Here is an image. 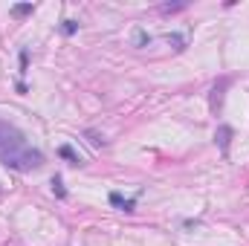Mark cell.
Listing matches in <instances>:
<instances>
[{"label": "cell", "mask_w": 249, "mask_h": 246, "mask_svg": "<svg viewBox=\"0 0 249 246\" xmlns=\"http://www.w3.org/2000/svg\"><path fill=\"white\" fill-rule=\"evenodd\" d=\"M32 9H35L32 3H20V6H15V9H12V15H29Z\"/></svg>", "instance_id": "5b68a950"}, {"label": "cell", "mask_w": 249, "mask_h": 246, "mask_svg": "<svg viewBox=\"0 0 249 246\" xmlns=\"http://www.w3.org/2000/svg\"><path fill=\"white\" fill-rule=\"evenodd\" d=\"M53 191H55L58 197H67V191L61 188V177H53Z\"/></svg>", "instance_id": "8992f818"}, {"label": "cell", "mask_w": 249, "mask_h": 246, "mask_svg": "<svg viewBox=\"0 0 249 246\" xmlns=\"http://www.w3.org/2000/svg\"><path fill=\"white\" fill-rule=\"evenodd\" d=\"M64 32H67V35L75 32V23H72V20H64Z\"/></svg>", "instance_id": "52a82bcc"}, {"label": "cell", "mask_w": 249, "mask_h": 246, "mask_svg": "<svg viewBox=\"0 0 249 246\" xmlns=\"http://www.w3.org/2000/svg\"><path fill=\"white\" fill-rule=\"evenodd\" d=\"M229 136H232L229 127H220V130H217V139H220V148H223V151H226V145H229Z\"/></svg>", "instance_id": "277c9868"}, {"label": "cell", "mask_w": 249, "mask_h": 246, "mask_svg": "<svg viewBox=\"0 0 249 246\" xmlns=\"http://www.w3.org/2000/svg\"><path fill=\"white\" fill-rule=\"evenodd\" d=\"M58 154H61L64 159H70V162H72V165H81V157H78V154H75V151H72V148H70V145H64L61 151H58Z\"/></svg>", "instance_id": "3957f363"}, {"label": "cell", "mask_w": 249, "mask_h": 246, "mask_svg": "<svg viewBox=\"0 0 249 246\" xmlns=\"http://www.w3.org/2000/svg\"><path fill=\"white\" fill-rule=\"evenodd\" d=\"M0 162L15 171H35L44 165V154L32 148L15 124L0 119Z\"/></svg>", "instance_id": "6da1fadb"}, {"label": "cell", "mask_w": 249, "mask_h": 246, "mask_svg": "<svg viewBox=\"0 0 249 246\" xmlns=\"http://www.w3.org/2000/svg\"><path fill=\"white\" fill-rule=\"evenodd\" d=\"M110 203H113V206H119L122 211H133V206H136L133 200H124L122 194H110Z\"/></svg>", "instance_id": "7a4b0ae2"}]
</instances>
